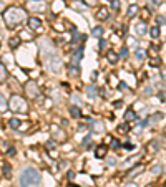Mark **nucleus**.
Segmentation results:
<instances>
[{"label": "nucleus", "mask_w": 166, "mask_h": 187, "mask_svg": "<svg viewBox=\"0 0 166 187\" xmlns=\"http://www.w3.org/2000/svg\"><path fill=\"white\" fill-rule=\"evenodd\" d=\"M40 50H42V55H43V63L45 66L48 68V71H52L53 75H58L62 71L63 65H62V60H60L58 53H56L55 47L52 43H48L47 40H43L40 43Z\"/></svg>", "instance_id": "obj_1"}, {"label": "nucleus", "mask_w": 166, "mask_h": 187, "mask_svg": "<svg viewBox=\"0 0 166 187\" xmlns=\"http://www.w3.org/2000/svg\"><path fill=\"white\" fill-rule=\"evenodd\" d=\"M25 20V10L20 7H9L3 12V22L9 27H15Z\"/></svg>", "instance_id": "obj_2"}, {"label": "nucleus", "mask_w": 166, "mask_h": 187, "mask_svg": "<svg viewBox=\"0 0 166 187\" xmlns=\"http://www.w3.org/2000/svg\"><path fill=\"white\" fill-rule=\"evenodd\" d=\"M42 181V176L38 174V170L33 167H27L20 174V187H30V185H38Z\"/></svg>", "instance_id": "obj_3"}, {"label": "nucleus", "mask_w": 166, "mask_h": 187, "mask_svg": "<svg viewBox=\"0 0 166 187\" xmlns=\"http://www.w3.org/2000/svg\"><path fill=\"white\" fill-rule=\"evenodd\" d=\"M9 108L12 109V111H15V113H27V101L22 98V96H18V95H15V96H12L10 101H9Z\"/></svg>", "instance_id": "obj_4"}, {"label": "nucleus", "mask_w": 166, "mask_h": 187, "mask_svg": "<svg viewBox=\"0 0 166 187\" xmlns=\"http://www.w3.org/2000/svg\"><path fill=\"white\" fill-rule=\"evenodd\" d=\"M27 7L32 12H43L47 9V3L43 2V0H30V2L27 3Z\"/></svg>", "instance_id": "obj_5"}, {"label": "nucleus", "mask_w": 166, "mask_h": 187, "mask_svg": "<svg viewBox=\"0 0 166 187\" xmlns=\"http://www.w3.org/2000/svg\"><path fill=\"white\" fill-rule=\"evenodd\" d=\"M28 28L30 30H40L42 28V20L37 17H30L28 18Z\"/></svg>", "instance_id": "obj_6"}, {"label": "nucleus", "mask_w": 166, "mask_h": 187, "mask_svg": "<svg viewBox=\"0 0 166 187\" xmlns=\"http://www.w3.org/2000/svg\"><path fill=\"white\" fill-rule=\"evenodd\" d=\"M96 18L98 20H108L110 18V10H108L106 7H100V9L96 10Z\"/></svg>", "instance_id": "obj_7"}, {"label": "nucleus", "mask_w": 166, "mask_h": 187, "mask_svg": "<svg viewBox=\"0 0 166 187\" xmlns=\"http://www.w3.org/2000/svg\"><path fill=\"white\" fill-rule=\"evenodd\" d=\"M88 124H90V128H91L95 133H103V129H105L103 124L100 123V121H95V119H90V123H88Z\"/></svg>", "instance_id": "obj_8"}, {"label": "nucleus", "mask_w": 166, "mask_h": 187, "mask_svg": "<svg viewBox=\"0 0 166 187\" xmlns=\"http://www.w3.org/2000/svg\"><path fill=\"white\" fill-rule=\"evenodd\" d=\"M2 176L7 177V179L12 176V167H10L9 162H5V161H2Z\"/></svg>", "instance_id": "obj_9"}, {"label": "nucleus", "mask_w": 166, "mask_h": 187, "mask_svg": "<svg viewBox=\"0 0 166 187\" xmlns=\"http://www.w3.org/2000/svg\"><path fill=\"white\" fill-rule=\"evenodd\" d=\"M106 151H108L106 146H98V148L95 149V156L98 157V159H102V157L106 156Z\"/></svg>", "instance_id": "obj_10"}, {"label": "nucleus", "mask_w": 166, "mask_h": 187, "mask_svg": "<svg viewBox=\"0 0 166 187\" xmlns=\"http://www.w3.org/2000/svg\"><path fill=\"white\" fill-rule=\"evenodd\" d=\"M27 91L30 93L32 98H37L38 96V89H37V86H35V83H28L27 84Z\"/></svg>", "instance_id": "obj_11"}, {"label": "nucleus", "mask_w": 166, "mask_h": 187, "mask_svg": "<svg viewBox=\"0 0 166 187\" xmlns=\"http://www.w3.org/2000/svg\"><path fill=\"white\" fill-rule=\"evenodd\" d=\"M125 123H129V121H135L136 119V113L133 111V109H126V113H125Z\"/></svg>", "instance_id": "obj_12"}, {"label": "nucleus", "mask_w": 166, "mask_h": 187, "mask_svg": "<svg viewBox=\"0 0 166 187\" xmlns=\"http://www.w3.org/2000/svg\"><path fill=\"white\" fill-rule=\"evenodd\" d=\"M135 30H136V33H138L140 36L141 35H145V33H146V23H145V22H141V23H136V27H135Z\"/></svg>", "instance_id": "obj_13"}, {"label": "nucleus", "mask_w": 166, "mask_h": 187, "mask_svg": "<svg viewBox=\"0 0 166 187\" xmlns=\"http://www.w3.org/2000/svg\"><path fill=\"white\" fill-rule=\"evenodd\" d=\"M138 12H140V7L138 5H129L128 10H126V15H128L129 18H133L136 13H138Z\"/></svg>", "instance_id": "obj_14"}, {"label": "nucleus", "mask_w": 166, "mask_h": 187, "mask_svg": "<svg viewBox=\"0 0 166 187\" xmlns=\"http://www.w3.org/2000/svg\"><path fill=\"white\" fill-rule=\"evenodd\" d=\"M135 56H136V60L143 62V60L146 58V51H145L143 48H136V50H135Z\"/></svg>", "instance_id": "obj_15"}, {"label": "nucleus", "mask_w": 166, "mask_h": 187, "mask_svg": "<svg viewBox=\"0 0 166 187\" xmlns=\"http://www.w3.org/2000/svg\"><path fill=\"white\" fill-rule=\"evenodd\" d=\"M106 58H108V62H110V63H113V65H115L116 62H118L120 55H118V53H115V51H108Z\"/></svg>", "instance_id": "obj_16"}, {"label": "nucleus", "mask_w": 166, "mask_h": 187, "mask_svg": "<svg viewBox=\"0 0 166 187\" xmlns=\"http://www.w3.org/2000/svg\"><path fill=\"white\" fill-rule=\"evenodd\" d=\"M160 27L158 25H155V27H151L149 28V35H151V38H158V36H160Z\"/></svg>", "instance_id": "obj_17"}, {"label": "nucleus", "mask_w": 166, "mask_h": 187, "mask_svg": "<svg viewBox=\"0 0 166 187\" xmlns=\"http://www.w3.org/2000/svg\"><path fill=\"white\" fill-rule=\"evenodd\" d=\"M160 119H163V113H155V114H151L149 116V123H158Z\"/></svg>", "instance_id": "obj_18"}, {"label": "nucleus", "mask_w": 166, "mask_h": 187, "mask_svg": "<svg viewBox=\"0 0 166 187\" xmlns=\"http://www.w3.org/2000/svg\"><path fill=\"white\" fill-rule=\"evenodd\" d=\"M7 80V68H5V65H0V81H2V83H3V81H5Z\"/></svg>", "instance_id": "obj_19"}, {"label": "nucleus", "mask_w": 166, "mask_h": 187, "mask_svg": "<svg viewBox=\"0 0 166 187\" xmlns=\"http://www.w3.org/2000/svg\"><path fill=\"white\" fill-rule=\"evenodd\" d=\"M70 114L73 116V118H80V116H82V111H80L78 106H71L70 108Z\"/></svg>", "instance_id": "obj_20"}, {"label": "nucleus", "mask_w": 166, "mask_h": 187, "mask_svg": "<svg viewBox=\"0 0 166 187\" xmlns=\"http://www.w3.org/2000/svg\"><path fill=\"white\" fill-rule=\"evenodd\" d=\"M91 33H93V36H96V38H102V35H103V28L102 27H95L91 30Z\"/></svg>", "instance_id": "obj_21"}, {"label": "nucleus", "mask_w": 166, "mask_h": 187, "mask_svg": "<svg viewBox=\"0 0 166 187\" xmlns=\"http://www.w3.org/2000/svg\"><path fill=\"white\" fill-rule=\"evenodd\" d=\"M9 124H10V128H14V129H18L20 128V121L17 119V118H12V119L9 121Z\"/></svg>", "instance_id": "obj_22"}, {"label": "nucleus", "mask_w": 166, "mask_h": 187, "mask_svg": "<svg viewBox=\"0 0 166 187\" xmlns=\"http://www.w3.org/2000/svg\"><path fill=\"white\" fill-rule=\"evenodd\" d=\"M149 151H153V152H156L158 149H160V143H158V141H151V143H149Z\"/></svg>", "instance_id": "obj_23"}, {"label": "nucleus", "mask_w": 166, "mask_h": 187, "mask_svg": "<svg viewBox=\"0 0 166 187\" xmlns=\"http://www.w3.org/2000/svg\"><path fill=\"white\" fill-rule=\"evenodd\" d=\"M70 73H71V75H78V73H80V68H78V65H76V63H71V66H70Z\"/></svg>", "instance_id": "obj_24"}, {"label": "nucleus", "mask_w": 166, "mask_h": 187, "mask_svg": "<svg viewBox=\"0 0 166 187\" xmlns=\"http://www.w3.org/2000/svg\"><path fill=\"white\" fill-rule=\"evenodd\" d=\"M87 93H88V96H90V98H95V96H96V88L95 86H88L87 88Z\"/></svg>", "instance_id": "obj_25"}, {"label": "nucleus", "mask_w": 166, "mask_h": 187, "mask_svg": "<svg viewBox=\"0 0 166 187\" xmlns=\"http://www.w3.org/2000/svg\"><path fill=\"white\" fill-rule=\"evenodd\" d=\"M111 9L115 12L120 10V0H111Z\"/></svg>", "instance_id": "obj_26"}, {"label": "nucleus", "mask_w": 166, "mask_h": 187, "mask_svg": "<svg viewBox=\"0 0 166 187\" xmlns=\"http://www.w3.org/2000/svg\"><path fill=\"white\" fill-rule=\"evenodd\" d=\"M160 63H161V60L158 58V56L151 58V62H149V65H151V66H160Z\"/></svg>", "instance_id": "obj_27"}, {"label": "nucleus", "mask_w": 166, "mask_h": 187, "mask_svg": "<svg viewBox=\"0 0 166 187\" xmlns=\"http://www.w3.org/2000/svg\"><path fill=\"white\" fill-rule=\"evenodd\" d=\"M126 56H128V48L123 47V48L120 50V58H126Z\"/></svg>", "instance_id": "obj_28"}, {"label": "nucleus", "mask_w": 166, "mask_h": 187, "mask_svg": "<svg viewBox=\"0 0 166 187\" xmlns=\"http://www.w3.org/2000/svg\"><path fill=\"white\" fill-rule=\"evenodd\" d=\"M126 131H128V124L126 123H123V124L118 126V133H126Z\"/></svg>", "instance_id": "obj_29"}, {"label": "nucleus", "mask_w": 166, "mask_h": 187, "mask_svg": "<svg viewBox=\"0 0 166 187\" xmlns=\"http://www.w3.org/2000/svg\"><path fill=\"white\" fill-rule=\"evenodd\" d=\"M161 170H163L161 166H153V167H151V174H160Z\"/></svg>", "instance_id": "obj_30"}, {"label": "nucleus", "mask_w": 166, "mask_h": 187, "mask_svg": "<svg viewBox=\"0 0 166 187\" xmlns=\"http://www.w3.org/2000/svg\"><path fill=\"white\" fill-rule=\"evenodd\" d=\"M156 22L160 23V25H163V23H166V17H164V15H158V17H156Z\"/></svg>", "instance_id": "obj_31"}, {"label": "nucleus", "mask_w": 166, "mask_h": 187, "mask_svg": "<svg viewBox=\"0 0 166 187\" xmlns=\"http://www.w3.org/2000/svg\"><path fill=\"white\" fill-rule=\"evenodd\" d=\"M18 47V38H10V48H17Z\"/></svg>", "instance_id": "obj_32"}, {"label": "nucleus", "mask_w": 166, "mask_h": 187, "mask_svg": "<svg viewBox=\"0 0 166 187\" xmlns=\"http://www.w3.org/2000/svg\"><path fill=\"white\" fill-rule=\"evenodd\" d=\"M110 146H111L113 149H118V148H120V141H118V139H111V144H110Z\"/></svg>", "instance_id": "obj_33"}, {"label": "nucleus", "mask_w": 166, "mask_h": 187, "mask_svg": "<svg viewBox=\"0 0 166 187\" xmlns=\"http://www.w3.org/2000/svg\"><path fill=\"white\" fill-rule=\"evenodd\" d=\"M123 149H126V151H133V149H135V146H133L131 143H125L123 144Z\"/></svg>", "instance_id": "obj_34"}, {"label": "nucleus", "mask_w": 166, "mask_h": 187, "mask_svg": "<svg viewBox=\"0 0 166 187\" xmlns=\"http://www.w3.org/2000/svg\"><path fill=\"white\" fill-rule=\"evenodd\" d=\"M98 47H100V50H103V48H106V40L100 38V42H98Z\"/></svg>", "instance_id": "obj_35"}, {"label": "nucleus", "mask_w": 166, "mask_h": 187, "mask_svg": "<svg viewBox=\"0 0 166 187\" xmlns=\"http://www.w3.org/2000/svg\"><path fill=\"white\" fill-rule=\"evenodd\" d=\"M0 104H2V111H5L7 106H5V98H3V95L0 96Z\"/></svg>", "instance_id": "obj_36"}, {"label": "nucleus", "mask_w": 166, "mask_h": 187, "mask_svg": "<svg viewBox=\"0 0 166 187\" xmlns=\"http://www.w3.org/2000/svg\"><path fill=\"white\" fill-rule=\"evenodd\" d=\"M141 13H143V15H141L143 18H148L149 17V10L148 9H143V10H141Z\"/></svg>", "instance_id": "obj_37"}, {"label": "nucleus", "mask_w": 166, "mask_h": 187, "mask_svg": "<svg viewBox=\"0 0 166 187\" xmlns=\"http://www.w3.org/2000/svg\"><path fill=\"white\" fill-rule=\"evenodd\" d=\"M158 98H160L161 101H166V93L164 91H160V93H158Z\"/></svg>", "instance_id": "obj_38"}, {"label": "nucleus", "mask_w": 166, "mask_h": 187, "mask_svg": "<svg viewBox=\"0 0 166 187\" xmlns=\"http://www.w3.org/2000/svg\"><path fill=\"white\" fill-rule=\"evenodd\" d=\"M149 2H151L155 7H158V5H161V2H163V0H149Z\"/></svg>", "instance_id": "obj_39"}, {"label": "nucleus", "mask_w": 166, "mask_h": 187, "mask_svg": "<svg viewBox=\"0 0 166 187\" xmlns=\"http://www.w3.org/2000/svg\"><path fill=\"white\" fill-rule=\"evenodd\" d=\"M15 152H17V151H15V148H10L9 149V156H15Z\"/></svg>", "instance_id": "obj_40"}, {"label": "nucleus", "mask_w": 166, "mask_h": 187, "mask_svg": "<svg viewBox=\"0 0 166 187\" xmlns=\"http://www.w3.org/2000/svg\"><path fill=\"white\" fill-rule=\"evenodd\" d=\"M161 78L166 81V68H163V70H161Z\"/></svg>", "instance_id": "obj_41"}, {"label": "nucleus", "mask_w": 166, "mask_h": 187, "mask_svg": "<svg viewBox=\"0 0 166 187\" xmlns=\"http://www.w3.org/2000/svg\"><path fill=\"white\" fill-rule=\"evenodd\" d=\"M120 88H121V89H126V91L129 89V88H128V86H126V84H125V83H120Z\"/></svg>", "instance_id": "obj_42"}, {"label": "nucleus", "mask_w": 166, "mask_h": 187, "mask_svg": "<svg viewBox=\"0 0 166 187\" xmlns=\"http://www.w3.org/2000/svg\"><path fill=\"white\" fill-rule=\"evenodd\" d=\"M121 104H123L121 101H115V108H121Z\"/></svg>", "instance_id": "obj_43"}, {"label": "nucleus", "mask_w": 166, "mask_h": 187, "mask_svg": "<svg viewBox=\"0 0 166 187\" xmlns=\"http://www.w3.org/2000/svg\"><path fill=\"white\" fill-rule=\"evenodd\" d=\"M108 164H110V166H115V164H116V159H110V161H108Z\"/></svg>", "instance_id": "obj_44"}, {"label": "nucleus", "mask_w": 166, "mask_h": 187, "mask_svg": "<svg viewBox=\"0 0 166 187\" xmlns=\"http://www.w3.org/2000/svg\"><path fill=\"white\" fill-rule=\"evenodd\" d=\"M88 2V5H93V3H95V0H87Z\"/></svg>", "instance_id": "obj_45"}, {"label": "nucleus", "mask_w": 166, "mask_h": 187, "mask_svg": "<svg viewBox=\"0 0 166 187\" xmlns=\"http://www.w3.org/2000/svg\"><path fill=\"white\" fill-rule=\"evenodd\" d=\"M70 187H78V185H70Z\"/></svg>", "instance_id": "obj_46"}, {"label": "nucleus", "mask_w": 166, "mask_h": 187, "mask_svg": "<svg viewBox=\"0 0 166 187\" xmlns=\"http://www.w3.org/2000/svg\"><path fill=\"white\" fill-rule=\"evenodd\" d=\"M164 136H166V128H164Z\"/></svg>", "instance_id": "obj_47"}]
</instances>
